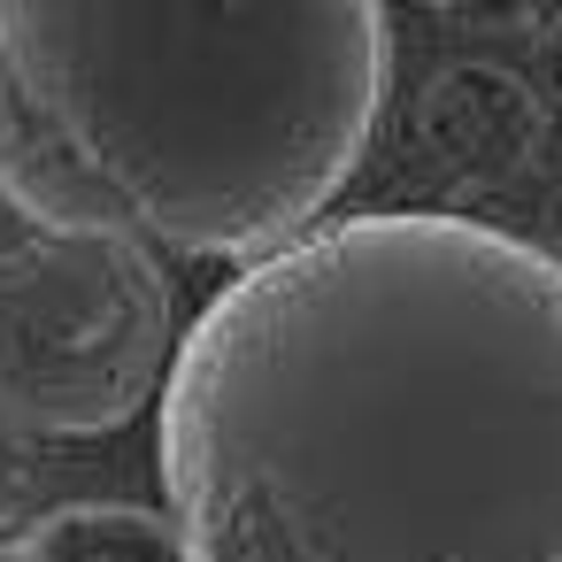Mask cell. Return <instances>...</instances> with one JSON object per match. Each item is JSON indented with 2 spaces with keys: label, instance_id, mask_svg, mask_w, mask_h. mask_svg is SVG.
<instances>
[{
  "label": "cell",
  "instance_id": "cell-1",
  "mask_svg": "<svg viewBox=\"0 0 562 562\" xmlns=\"http://www.w3.org/2000/svg\"><path fill=\"white\" fill-rule=\"evenodd\" d=\"M193 562H562V262L355 216L247 262L162 378Z\"/></svg>",
  "mask_w": 562,
  "mask_h": 562
},
{
  "label": "cell",
  "instance_id": "cell-2",
  "mask_svg": "<svg viewBox=\"0 0 562 562\" xmlns=\"http://www.w3.org/2000/svg\"><path fill=\"white\" fill-rule=\"evenodd\" d=\"M385 101L378 0H0V193L55 239L262 262Z\"/></svg>",
  "mask_w": 562,
  "mask_h": 562
},
{
  "label": "cell",
  "instance_id": "cell-3",
  "mask_svg": "<svg viewBox=\"0 0 562 562\" xmlns=\"http://www.w3.org/2000/svg\"><path fill=\"white\" fill-rule=\"evenodd\" d=\"M170 355V285L147 247L55 239L0 270V385L24 424L109 431Z\"/></svg>",
  "mask_w": 562,
  "mask_h": 562
},
{
  "label": "cell",
  "instance_id": "cell-4",
  "mask_svg": "<svg viewBox=\"0 0 562 562\" xmlns=\"http://www.w3.org/2000/svg\"><path fill=\"white\" fill-rule=\"evenodd\" d=\"M24 562H193L178 516H147V508H63L32 531Z\"/></svg>",
  "mask_w": 562,
  "mask_h": 562
},
{
  "label": "cell",
  "instance_id": "cell-5",
  "mask_svg": "<svg viewBox=\"0 0 562 562\" xmlns=\"http://www.w3.org/2000/svg\"><path fill=\"white\" fill-rule=\"evenodd\" d=\"M24 477H32V439H24V408L16 393L0 385V524H9V508L24 501Z\"/></svg>",
  "mask_w": 562,
  "mask_h": 562
},
{
  "label": "cell",
  "instance_id": "cell-6",
  "mask_svg": "<svg viewBox=\"0 0 562 562\" xmlns=\"http://www.w3.org/2000/svg\"><path fill=\"white\" fill-rule=\"evenodd\" d=\"M431 9H447L462 24H493V32H531V24L562 16V0H431Z\"/></svg>",
  "mask_w": 562,
  "mask_h": 562
}]
</instances>
